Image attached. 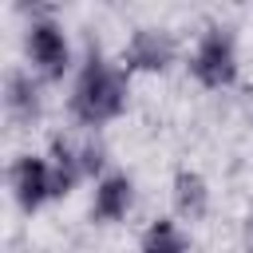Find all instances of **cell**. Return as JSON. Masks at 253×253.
<instances>
[{
	"label": "cell",
	"instance_id": "7a4b0ae2",
	"mask_svg": "<svg viewBox=\"0 0 253 253\" xmlns=\"http://www.w3.org/2000/svg\"><path fill=\"white\" fill-rule=\"evenodd\" d=\"M190 71H194V79H198L202 87H210V91L229 87V83L237 79V40H233V32L221 28V24H210V28L202 32L194 55H190Z\"/></svg>",
	"mask_w": 253,
	"mask_h": 253
},
{
	"label": "cell",
	"instance_id": "6da1fadb",
	"mask_svg": "<svg viewBox=\"0 0 253 253\" xmlns=\"http://www.w3.org/2000/svg\"><path fill=\"white\" fill-rule=\"evenodd\" d=\"M126 111V71L107 63L99 47H87V59L71 87V115L83 126H103Z\"/></svg>",
	"mask_w": 253,
	"mask_h": 253
},
{
	"label": "cell",
	"instance_id": "277c9868",
	"mask_svg": "<svg viewBox=\"0 0 253 253\" xmlns=\"http://www.w3.org/2000/svg\"><path fill=\"white\" fill-rule=\"evenodd\" d=\"M8 182H12V194H16V202H20L24 213H36L43 202L55 198V186H51V162L40 158V154H20V158L12 162Z\"/></svg>",
	"mask_w": 253,
	"mask_h": 253
},
{
	"label": "cell",
	"instance_id": "52a82bcc",
	"mask_svg": "<svg viewBox=\"0 0 253 253\" xmlns=\"http://www.w3.org/2000/svg\"><path fill=\"white\" fill-rule=\"evenodd\" d=\"M4 107L8 115L20 123V126H32L43 111V99H40V83L28 75V71H12L8 83H4Z\"/></svg>",
	"mask_w": 253,
	"mask_h": 253
},
{
	"label": "cell",
	"instance_id": "30bf717a",
	"mask_svg": "<svg viewBox=\"0 0 253 253\" xmlns=\"http://www.w3.org/2000/svg\"><path fill=\"white\" fill-rule=\"evenodd\" d=\"M241 241H245V253H253V210H249V217L241 225Z\"/></svg>",
	"mask_w": 253,
	"mask_h": 253
},
{
	"label": "cell",
	"instance_id": "8992f818",
	"mask_svg": "<svg viewBox=\"0 0 253 253\" xmlns=\"http://www.w3.org/2000/svg\"><path fill=\"white\" fill-rule=\"evenodd\" d=\"M134 206V182L126 174H103L95 182V198H91V217L95 221H119L126 217Z\"/></svg>",
	"mask_w": 253,
	"mask_h": 253
},
{
	"label": "cell",
	"instance_id": "3957f363",
	"mask_svg": "<svg viewBox=\"0 0 253 253\" xmlns=\"http://www.w3.org/2000/svg\"><path fill=\"white\" fill-rule=\"evenodd\" d=\"M24 47H28V59H32V67H36L43 79H63V71L71 67V43H67L63 28H59L51 16H40V20H32Z\"/></svg>",
	"mask_w": 253,
	"mask_h": 253
},
{
	"label": "cell",
	"instance_id": "5b68a950",
	"mask_svg": "<svg viewBox=\"0 0 253 253\" xmlns=\"http://www.w3.org/2000/svg\"><path fill=\"white\" fill-rule=\"evenodd\" d=\"M174 55H178V43L166 28H138L123 47L126 71H166Z\"/></svg>",
	"mask_w": 253,
	"mask_h": 253
},
{
	"label": "cell",
	"instance_id": "ba28073f",
	"mask_svg": "<svg viewBox=\"0 0 253 253\" xmlns=\"http://www.w3.org/2000/svg\"><path fill=\"white\" fill-rule=\"evenodd\" d=\"M170 198H174V210H178L186 221H198V217H206V210H210V186H206V178H202L198 170H190V166H182V170L174 174Z\"/></svg>",
	"mask_w": 253,
	"mask_h": 253
},
{
	"label": "cell",
	"instance_id": "9c48e42d",
	"mask_svg": "<svg viewBox=\"0 0 253 253\" xmlns=\"http://www.w3.org/2000/svg\"><path fill=\"white\" fill-rule=\"evenodd\" d=\"M138 253H186V237L170 217H158V221L146 225V233L138 241Z\"/></svg>",
	"mask_w": 253,
	"mask_h": 253
}]
</instances>
